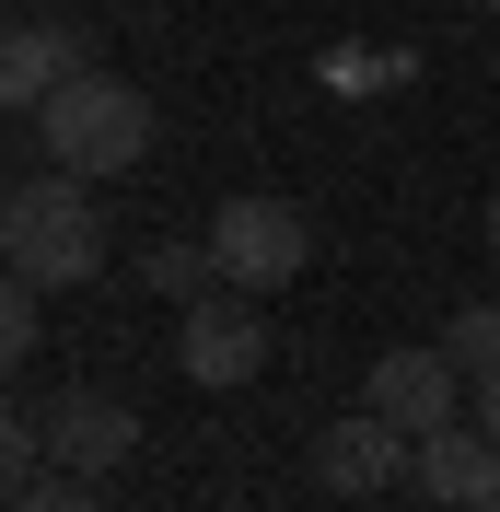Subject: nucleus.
<instances>
[{
  "mask_svg": "<svg viewBox=\"0 0 500 512\" xmlns=\"http://www.w3.org/2000/svg\"><path fill=\"white\" fill-rule=\"evenodd\" d=\"M0 256H12V280H35V291H82L105 268L94 175H24V187L0 198Z\"/></svg>",
  "mask_w": 500,
  "mask_h": 512,
  "instance_id": "1",
  "label": "nucleus"
},
{
  "mask_svg": "<svg viewBox=\"0 0 500 512\" xmlns=\"http://www.w3.org/2000/svg\"><path fill=\"white\" fill-rule=\"evenodd\" d=\"M24 128L47 140V163H59V175H128V163L152 152V94H140V82H117V70H82V82H59Z\"/></svg>",
  "mask_w": 500,
  "mask_h": 512,
  "instance_id": "2",
  "label": "nucleus"
},
{
  "mask_svg": "<svg viewBox=\"0 0 500 512\" xmlns=\"http://www.w3.org/2000/svg\"><path fill=\"white\" fill-rule=\"evenodd\" d=\"M198 245H210L221 291H256V303H268V291H291V280H303L314 233H303V210H291V198H221Z\"/></svg>",
  "mask_w": 500,
  "mask_h": 512,
  "instance_id": "3",
  "label": "nucleus"
},
{
  "mask_svg": "<svg viewBox=\"0 0 500 512\" xmlns=\"http://www.w3.org/2000/svg\"><path fill=\"white\" fill-rule=\"evenodd\" d=\"M268 315H256V291H210V303H187V326H175V373L198 384V396H233V384L268 373Z\"/></svg>",
  "mask_w": 500,
  "mask_h": 512,
  "instance_id": "4",
  "label": "nucleus"
},
{
  "mask_svg": "<svg viewBox=\"0 0 500 512\" xmlns=\"http://www.w3.org/2000/svg\"><path fill=\"white\" fill-rule=\"evenodd\" d=\"M361 408H384L407 443H431V431H454V408H477V373L454 350H384L361 373Z\"/></svg>",
  "mask_w": 500,
  "mask_h": 512,
  "instance_id": "5",
  "label": "nucleus"
},
{
  "mask_svg": "<svg viewBox=\"0 0 500 512\" xmlns=\"http://www.w3.org/2000/svg\"><path fill=\"white\" fill-rule=\"evenodd\" d=\"M35 419H47V466H70V478H117L128 454H140V408L105 396V384H70Z\"/></svg>",
  "mask_w": 500,
  "mask_h": 512,
  "instance_id": "6",
  "label": "nucleus"
},
{
  "mask_svg": "<svg viewBox=\"0 0 500 512\" xmlns=\"http://www.w3.org/2000/svg\"><path fill=\"white\" fill-rule=\"evenodd\" d=\"M407 466H419V443H407L384 408H349L314 431V489H338V501H373V489H407Z\"/></svg>",
  "mask_w": 500,
  "mask_h": 512,
  "instance_id": "7",
  "label": "nucleus"
},
{
  "mask_svg": "<svg viewBox=\"0 0 500 512\" xmlns=\"http://www.w3.org/2000/svg\"><path fill=\"white\" fill-rule=\"evenodd\" d=\"M82 70H94V24H12V47H0V105L35 117V105L59 94V82H82Z\"/></svg>",
  "mask_w": 500,
  "mask_h": 512,
  "instance_id": "8",
  "label": "nucleus"
},
{
  "mask_svg": "<svg viewBox=\"0 0 500 512\" xmlns=\"http://www.w3.org/2000/svg\"><path fill=\"white\" fill-rule=\"evenodd\" d=\"M407 489H419V501H442V512H477V501L500 489V443L477 431V419H454V431H431V443H419Z\"/></svg>",
  "mask_w": 500,
  "mask_h": 512,
  "instance_id": "9",
  "label": "nucleus"
},
{
  "mask_svg": "<svg viewBox=\"0 0 500 512\" xmlns=\"http://www.w3.org/2000/svg\"><path fill=\"white\" fill-rule=\"evenodd\" d=\"M314 82L338 105H373V94H407L419 82V47H396V35H338L326 59H314Z\"/></svg>",
  "mask_w": 500,
  "mask_h": 512,
  "instance_id": "10",
  "label": "nucleus"
},
{
  "mask_svg": "<svg viewBox=\"0 0 500 512\" xmlns=\"http://www.w3.org/2000/svg\"><path fill=\"white\" fill-rule=\"evenodd\" d=\"M140 280H152V303H210L221 268H210V245H152V268H140Z\"/></svg>",
  "mask_w": 500,
  "mask_h": 512,
  "instance_id": "11",
  "label": "nucleus"
},
{
  "mask_svg": "<svg viewBox=\"0 0 500 512\" xmlns=\"http://www.w3.org/2000/svg\"><path fill=\"white\" fill-rule=\"evenodd\" d=\"M442 350L466 361V373H500V303H454L442 315Z\"/></svg>",
  "mask_w": 500,
  "mask_h": 512,
  "instance_id": "12",
  "label": "nucleus"
},
{
  "mask_svg": "<svg viewBox=\"0 0 500 512\" xmlns=\"http://www.w3.org/2000/svg\"><path fill=\"white\" fill-rule=\"evenodd\" d=\"M12 512H94V478H70V466H59V478H24Z\"/></svg>",
  "mask_w": 500,
  "mask_h": 512,
  "instance_id": "13",
  "label": "nucleus"
},
{
  "mask_svg": "<svg viewBox=\"0 0 500 512\" xmlns=\"http://www.w3.org/2000/svg\"><path fill=\"white\" fill-rule=\"evenodd\" d=\"M0 350H12V361L35 350V280H12V303H0Z\"/></svg>",
  "mask_w": 500,
  "mask_h": 512,
  "instance_id": "14",
  "label": "nucleus"
},
{
  "mask_svg": "<svg viewBox=\"0 0 500 512\" xmlns=\"http://www.w3.org/2000/svg\"><path fill=\"white\" fill-rule=\"evenodd\" d=\"M477 431L500 443V373H477Z\"/></svg>",
  "mask_w": 500,
  "mask_h": 512,
  "instance_id": "15",
  "label": "nucleus"
},
{
  "mask_svg": "<svg viewBox=\"0 0 500 512\" xmlns=\"http://www.w3.org/2000/svg\"><path fill=\"white\" fill-rule=\"evenodd\" d=\"M489 256H500V198H489Z\"/></svg>",
  "mask_w": 500,
  "mask_h": 512,
  "instance_id": "16",
  "label": "nucleus"
},
{
  "mask_svg": "<svg viewBox=\"0 0 500 512\" xmlns=\"http://www.w3.org/2000/svg\"><path fill=\"white\" fill-rule=\"evenodd\" d=\"M477 512H500V489H489V501H477Z\"/></svg>",
  "mask_w": 500,
  "mask_h": 512,
  "instance_id": "17",
  "label": "nucleus"
},
{
  "mask_svg": "<svg viewBox=\"0 0 500 512\" xmlns=\"http://www.w3.org/2000/svg\"><path fill=\"white\" fill-rule=\"evenodd\" d=\"M489 12H500V0H489Z\"/></svg>",
  "mask_w": 500,
  "mask_h": 512,
  "instance_id": "18",
  "label": "nucleus"
}]
</instances>
